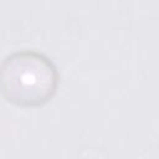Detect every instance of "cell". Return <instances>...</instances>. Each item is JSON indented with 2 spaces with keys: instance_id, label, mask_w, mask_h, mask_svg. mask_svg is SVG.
Listing matches in <instances>:
<instances>
[{
  "instance_id": "1",
  "label": "cell",
  "mask_w": 159,
  "mask_h": 159,
  "mask_svg": "<svg viewBox=\"0 0 159 159\" xmlns=\"http://www.w3.org/2000/svg\"><path fill=\"white\" fill-rule=\"evenodd\" d=\"M58 86V71L55 62L36 50H17L0 66L2 96L20 106H40L47 102Z\"/></svg>"
}]
</instances>
